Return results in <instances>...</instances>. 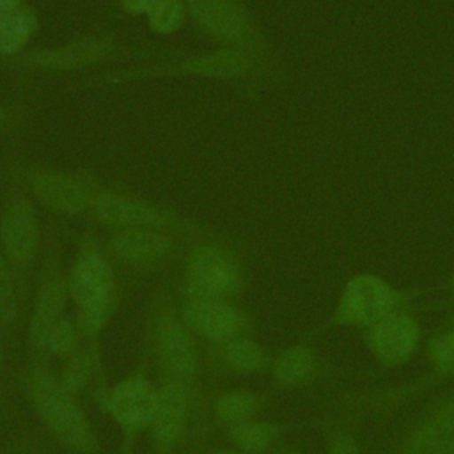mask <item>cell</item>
Returning <instances> with one entry per match:
<instances>
[{
    "mask_svg": "<svg viewBox=\"0 0 454 454\" xmlns=\"http://www.w3.org/2000/svg\"><path fill=\"white\" fill-rule=\"evenodd\" d=\"M144 337L158 378L181 383L193 397L197 410L193 438L200 445L211 427L209 397L204 387L206 369L202 346L183 321L170 282L160 284L147 303Z\"/></svg>",
    "mask_w": 454,
    "mask_h": 454,
    "instance_id": "1",
    "label": "cell"
},
{
    "mask_svg": "<svg viewBox=\"0 0 454 454\" xmlns=\"http://www.w3.org/2000/svg\"><path fill=\"white\" fill-rule=\"evenodd\" d=\"M158 78H197V80H215L243 89L245 94L255 96L261 90L278 85L284 76L268 69L254 55L227 46H216L207 51L190 53V55H170L165 59L126 64L114 69H103L90 74L76 83L78 89H98V87H115L144 80Z\"/></svg>",
    "mask_w": 454,
    "mask_h": 454,
    "instance_id": "2",
    "label": "cell"
},
{
    "mask_svg": "<svg viewBox=\"0 0 454 454\" xmlns=\"http://www.w3.org/2000/svg\"><path fill=\"white\" fill-rule=\"evenodd\" d=\"M179 51L160 44L128 43L110 32L82 34L57 46L27 48L20 55L0 59V67L25 74H71L115 64H138L165 59Z\"/></svg>",
    "mask_w": 454,
    "mask_h": 454,
    "instance_id": "3",
    "label": "cell"
},
{
    "mask_svg": "<svg viewBox=\"0 0 454 454\" xmlns=\"http://www.w3.org/2000/svg\"><path fill=\"white\" fill-rule=\"evenodd\" d=\"M20 392L39 424L67 454H101V442L90 419L59 383L50 364H34L18 371Z\"/></svg>",
    "mask_w": 454,
    "mask_h": 454,
    "instance_id": "4",
    "label": "cell"
},
{
    "mask_svg": "<svg viewBox=\"0 0 454 454\" xmlns=\"http://www.w3.org/2000/svg\"><path fill=\"white\" fill-rule=\"evenodd\" d=\"M0 183L18 186L48 213L69 218H87L103 186L92 170L53 167L14 154L0 158Z\"/></svg>",
    "mask_w": 454,
    "mask_h": 454,
    "instance_id": "5",
    "label": "cell"
},
{
    "mask_svg": "<svg viewBox=\"0 0 454 454\" xmlns=\"http://www.w3.org/2000/svg\"><path fill=\"white\" fill-rule=\"evenodd\" d=\"M181 262V298L239 301L250 286L241 243L227 234L192 241Z\"/></svg>",
    "mask_w": 454,
    "mask_h": 454,
    "instance_id": "6",
    "label": "cell"
},
{
    "mask_svg": "<svg viewBox=\"0 0 454 454\" xmlns=\"http://www.w3.org/2000/svg\"><path fill=\"white\" fill-rule=\"evenodd\" d=\"M87 220L94 225L110 229L138 227L176 234L186 241L222 236L213 225L200 222L176 207L156 202L140 193L117 186H101L96 193Z\"/></svg>",
    "mask_w": 454,
    "mask_h": 454,
    "instance_id": "7",
    "label": "cell"
},
{
    "mask_svg": "<svg viewBox=\"0 0 454 454\" xmlns=\"http://www.w3.org/2000/svg\"><path fill=\"white\" fill-rule=\"evenodd\" d=\"M67 268L64 262V236L57 220H48L43 252L28 301L25 346L28 362L50 364L46 337L53 323L64 316L69 301Z\"/></svg>",
    "mask_w": 454,
    "mask_h": 454,
    "instance_id": "8",
    "label": "cell"
},
{
    "mask_svg": "<svg viewBox=\"0 0 454 454\" xmlns=\"http://www.w3.org/2000/svg\"><path fill=\"white\" fill-rule=\"evenodd\" d=\"M186 5L199 32L216 46L243 50L286 78L284 57L245 0H186Z\"/></svg>",
    "mask_w": 454,
    "mask_h": 454,
    "instance_id": "9",
    "label": "cell"
},
{
    "mask_svg": "<svg viewBox=\"0 0 454 454\" xmlns=\"http://www.w3.org/2000/svg\"><path fill=\"white\" fill-rule=\"evenodd\" d=\"M431 291L433 287L427 286L401 287L369 271L356 273L346 280L330 316L316 326L310 335L335 328H353L360 332L395 310L415 305Z\"/></svg>",
    "mask_w": 454,
    "mask_h": 454,
    "instance_id": "10",
    "label": "cell"
},
{
    "mask_svg": "<svg viewBox=\"0 0 454 454\" xmlns=\"http://www.w3.org/2000/svg\"><path fill=\"white\" fill-rule=\"evenodd\" d=\"M452 381L454 364L429 365V371L395 385L340 390L332 394L328 399H325L323 413L351 422L355 426L365 420H383L394 417L397 411L408 408L417 399Z\"/></svg>",
    "mask_w": 454,
    "mask_h": 454,
    "instance_id": "11",
    "label": "cell"
},
{
    "mask_svg": "<svg viewBox=\"0 0 454 454\" xmlns=\"http://www.w3.org/2000/svg\"><path fill=\"white\" fill-rule=\"evenodd\" d=\"M43 243L44 229L35 202L18 186L4 184L0 199V247L14 271L27 314Z\"/></svg>",
    "mask_w": 454,
    "mask_h": 454,
    "instance_id": "12",
    "label": "cell"
},
{
    "mask_svg": "<svg viewBox=\"0 0 454 454\" xmlns=\"http://www.w3.org/2000/svg\"><path fill=\"white\" fill-rule=\"evenodd\" d=\"M101 243L117 271L154 275L181 262L192 241L163 231L122 227L110 229Z\"/></svg>",
    "mask_w": 454,
    "mask_h": 454,
    "instance_id": "13",
    "label": "cell"
},
{
    "mask_svg": "<svg viewBox=\"0 0 454 454\" xmlns=\"http://www.w3.org/2000/svg\"><path fill=\"white\" fill-rule=\"evenodd\" d=\"M158 383L147 376L144 364L101 394L103 411L117 424L122 436L121 454H131L140 434L147 433L156 408Z\"/></svg>",
    "mask_w": 454,
    "mask_h": 454,
    "instance_id": "14",
    "label": "cell"
},
{
    "mask_svg": "<svg viewBox=\"0 0 454 454\" xmlns=\"http://www.w3.org/2000/svg\"><path fill=\"white\" fill-rule=\"evenodd\" d=\"M268 376L273 390L294 392L335 387L344 380L358 376V372L330 360L309 339L273 351Z\"/></svg>",
    "mask_w": 454,
    "mask_h": 454,
    "instance_id": "15",
    "label": "cell"
},
{
    "mask_svg": "<svg viewBox=\"0 0 454 454\" xmlns=\"http://www.w3.org/2000/svg\"><path fill=\"white\" fill-rule=\"evenodd\" d=\"M76 252L67 266L69 298L76 309L122 298L117 270L108 259L101 238L94 231L74 236Z\"/></svg>",
    "mask_w": 454,
    "mask_h": 454,
    "instance_id": "16",
    "label": "cell"
},
{
    "mask_svg": "<svg viewBox=\"0 0 454 454\" xmlns=\"http://www.w3.org/2000/svg\"><path fill=\"white\" fill-rule=\"evenodd\" d=\"M197 410L190 392L177 381L158 380L156 408L147 429L151 454H177L195 436Z\"/></svg>",
    "mask_w": 454,
    "mask_h": 454,
    "instance_id": "17",
    "label": "cell"
},
{
    "mask_svg": "<svg viewBox=\"0 0 454 454\" xmlns=\"http://www.w3.org/2000/svg\"><path fill=\"white\" fill-rule=\"evenodd\" d=\"M454 436V381L436 392L390 440L385 454H434Z\"/></svg>",
    "mask_w": 454,
    "mask_h": 454,
    "instance_id": "18",
    "label": "cell"
},
{
    "mask_svg": "<svg viewBox=\"0 0 454 454\" xmlns=\"http://www.w3.org/2000/svg\"><path fill=\"white\" fill-rule=\"evenodd\" d=\"M419 305L395 310L360 330L362 342L372 360L383 369H395L411 360L422 342Z\"/></svg>",
    "mask_w": 454,
    "mask_h": 454,
    "instance_id": "19",
    "label": "cell"
},
{
    "mask_svg": "<svg viewBox=\"0 0 454 454\" xmlns=\"http://www.w3.org/2000/svg\"><path fill=\"white\" fill-rule=\"evenodd\" d=\"M181 317L202 342H220L255 335L254 314L232 300H186L179 303Z\"/></svg>",
    "mask_w": 454,
    "mask_h": 454,
    "instance_id": "20",
    "label": "cell"
},
{
    "mask_svg": "<svg viewBox=\"0 0 454 454\" xmlns=\"http://www.w3.org/2000/svg\"><path fill=\"white\" fill-rule=\"evenodd\" d=\"M204 369L211 378H247L270 372L273 351L255 335L202 344Z\"/></svg>",
    "mask_w": 454,
    "mask_h": 454,
    "instance_id": "21",
    "label": "cell"
},
{
    "mask_svg": "<svg viewBox=\"0 0 454 454\" xmlns=\"http://www.w3.org/2000/svg\"><path fill=\"white\" fill-rule=\"evenodd\" d=\"M273 403L270 392H257L250 388H227L209 397L211 420L227 429L239 422L261 417Z\"/></svg>",
    "mask_w": 454,
    "mask_h": 454,
    "instance_id": "22",
    "label": "cell"
},
{
    "mask_svg": "<svg viewBox=\"0 0 454 454\" xmlns=\"http://www.w3.org/2000/svg\"><path fill=\"white\" fill-rule=\"evenodd\" d=\"M291 429V422L266 420L257 417L223 429V434L229 445L247 454H266L278 442H282L284 434Z\"/></svg>",
    "mask_w": 454,
    "mask_h": 454,
    "instance_id": "23",
    "label": "cell"
},
{
    "mask_svg": "<svg viewBox=\"0 0 454 454\" xmlns=\"http://www.w3.org/2000/svg\"><path fill=\"white\" fill-rule=\"evenodd\" d=\"M0 325L7 335L11 349L21 346L27 330V307L21 301L14 271L0 247Z\"/></svg>",
    "mask_w": 454,
    "mask_h": 454,
    "instance_id": "24",
    "label": "cell"
},
{
    "mask_svg": "<svg viewBox=\"0 0 454 454\" xmlns=\"http://www.w3.org/2000/svg\"><path fill=\"white\" fill-rule=\"evenodd\" d=\"M41 20L30 4L0 14V59L20 55L37 35Z\"/></svg>",
    "mask_w": 454,
    "mask_h": 454,
    "instance_id": "25",
    "label": "cell"
},
{
    "mask_svg": "<svg viewBox=\"0 0 454 454\" xmlns=\"http://www.w3.org/2000/svg\"><path fill=\"white\" fill-rule=\"evenodd\" d=\"M11 344L0 325V431L9 433L21 426L18 403V372L11 367Z\"/></svg>",
    "mask_w": 454,
    "mask_h": 454,
    "instance_id": "26",
    "label": "cell"
},
{
    "mask_svg": "<svg viewBox=\"0 0 454 454\" xmlns=\"http://www.w3.org/2000/svg\"><path fill=\"white\" fill-rule=\"evenodd\" d=\"M99 369L98 342H83L71 356L62 360L60 372L57 374L60 387L73 397H78L94 381Z\"/></svg>",
    "mask_w": 454,
    "mask_h": 454,
    "instance_id": "27",
    "label": "cell"
},
{
    "mask_svg": "<svg viewBox=\"0 0 454 454\" xmlns=\"http://www.w3.org/2000/svg\"><path fill=\"white\" fill-rule=\"evenodd\" d=\"M321 431L325 442V454H365L356 426L332 415L321 413L312 420Z\"/></svg>",
    "mask_w": 454,
    "mask_h": 454,
    "instance_id": "28",
    "label": "cell"
},
{
    "mask_svg": "<svg viewBox=\"0 0 454 454\" xmlns=\"http://www.w3.org/2000/svg\"><path fill=\"white\" fill-rule=\"evenodd\" d=\"M60 445L43 426H20L0 436V454H57Z\"/></svg>",
    "mask_w": 454,
    "mask_h": 454,
    "instance_id": "29",
    "label": "cell"
},
{
    "mask_svg": "<svg viewBox=\"0 0 454 454\" xmlns=\"http://www.w3.org/2000/svg\"><path fill=\"white\" fill-rule=\"evenodd\" d=\"M188 18L186 0H156L145 14L147 27L156 35H172L183 28Z\"/></svg>",
    "mask_w": 454,
    "mask_h": 454,
    "instance_id": "30",
    "label": "cell"
},
{
    "mask_svg": "<svg viewBox=\"0 0 454 454\" xmlns=\"http://www.w3.org/2000/svg\"><path fill=\"white\" fill-rule=\"evenodd\" d=\"M121 300L122 298H115V300L94 303V305H89L83 309H76L74 323H76V328L83 340L98 342L99 335L108 326L114 314L117 312Z\"/></svg>",
    "mask_w": 454,
    "mask_h": 454,
    "instance_id": "31",
    "label": "cell"
},
{
    "mask_svg": "<svg viewBox=\"0 0 454 454\" xmlns=\"http://www.w3.org/2000/svg\"><path fill=\"white\" fill-rule=\"evenodd\" d=\"M85 340L82 339L74 317L71 319L69 316L59 317L53 326L48 332L46 337V355L48 358H57V360H66L71 356Z\"/></svg>",
    "mask_w": 454,
    "mask_h": 454,
    "instance_id": "32",
    "label": "cell"
},
{
    "mask_svg": "<svg viewBox=\"0 0 454 454\" xmlns=\"http://www.w3.org/2000/svg\"><path fill=\"white\" fill-rule=\"evenodd\" d=\"M25 92L0 99V142L18 126L25 112Z\"/></svg>",
    "mask_w": 454,
    "mask_h": 454,
    "instance_id": "33",
    "label": "cell"
},
{
    "mask_svg": "<svg viewBox=\"0 0 454 454\" xmlns=\"http://www.w3.org/2000/svg\"><path fill=\"white\" fill-rule=\"evenodd\" d=\"M440 289L445 291V298H442L440 301L431 303L433 309L445 312V316L442 317V321L436 325L440 328L443 326H454V259H452V266H450V273L445 280L443 286H440Z\"/></svg>",
    "mask_w": 454,
    "mask_h": 454,
    "instance_id": "34",
    "label": "cell"
},
{
    "mask_svg": "<svg viewBox=\"0 0 454 454\" xmlns=\"http://www.w3.org/2000/svg\"><path fill=\"white\" fill-rule=\"evenodd\" d=\"M117 2L124 14H128L131 18H140L151 11V7L154 5L156 0H117Z\"/></svg>",
    "mask_w": 454,
    "mask_h": 454,
    "instance_id": "35",
    "label": "cell"
},
{
    "mask_svg": "<svg viewBox=\"0 0 454 454\" xmlns=\"http://www.w3.org/2000/svg\"><path fill=\"white\" fill-rule=\"evenodd\" d=\"M266 454H307L303 452L301 449L291 445V443H286V442H278L271 450H268Z\"/></svg>",
    "mask_w": 454,
    "mask_h": 454,
    "instance_id": "36",
    "label": "cell"
},
{
    "mask_svg": "<svg viewBox=\"0 0 454 454\" xmlns=\"http://www.w3.org/2000/svg\"><path fill=\"white\" fill-rule=\"evenodd\" d=\"M23 4H27V0H0V14L16 11V9H20Z\"/></svg>",
    "mask_w": 454,
    "mask_h": 454,
    "instance_id": "37",
    "label": "cell"
},
{
    "mask_svg": "<svg viewBox=\"0 0 454 454\" xmlns=\"http://www.w3.org/2000/svg\"><path fill=\"white\" fill-rule=\"evenodd\" d=\"M202 454H247V452H243V450H239V449H236V447L229 445V447H215V449H207V450H204Z\"/></svg>",
    "mask_w": 454,
    "mask_h": 454,
    "instance_id": "38",
    "label": "cell"
},
{
    "mask_svg": "<svg viewBox=\"0 0 454 454\" xmlns=\"http://www.w3.org/2000/svg\"><path fill=\"white\" fill-rule=\"evenodd\" d=\"M434 454H454V436H450Z\"/></svg>",
    "mask_w": 454,
    "mask_h": 454,
    "instance_id": "39",
    "label": "cell"
},
{
    "mask_svg": "<svg viewBox=\"0 0 454 454\" xmlns=\"http://www.w3.org/2000/svg\"><path fill=\"white\" fill-rule=\"evenodd\" d=\"M4 434H5V433H2V431H0V436H4Z\"/></svg>",
    "mask_w": 454,
    "mask_h": 454,
    "instance_id": "40",
    "label": "cell"
}]
</instances>
